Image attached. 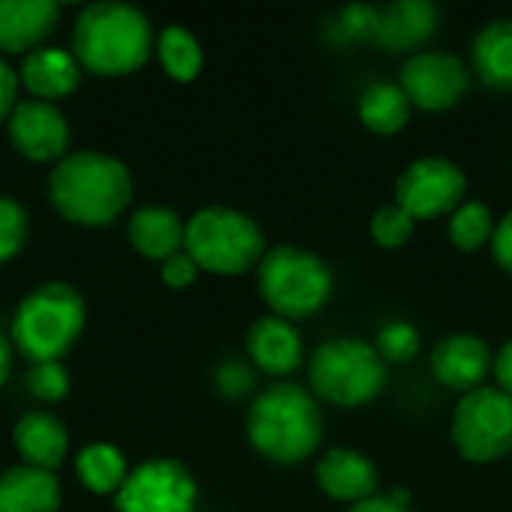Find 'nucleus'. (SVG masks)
<instances>
[{"mask_svg":"<svg viewBox=\"0 0 512 512\" xmlns=\"http://www.w3.org/2000/svg\"><path fill=\"white\" fill-rule=\"evenodd\" d=\"M81 63L69 48L60 45H42L30 54H24L21 60V84L33 99L42 102H60L69 93H75V87L81 84Z\"/></svg>","mask_w":512,"mask_h":512,"instance_id":"obj_18","label":"nucleus"},{"mask_svg":"<svg viewBox=\"0 0 512 512\" xmlns=\"http://www.w3.org/2000/svg\"><path fill=\"white\" fill-rule=\"evenodd\" d=\"M450 441L468 465H495L512 453V399L498 387L459 396L450 420Z\"/></svg>","mask_w":512,"mask_h":512,"instance_id":"obj_8","label":"nucleus"},{"mask_svg":"<svg viewBox=\"0 0 512 512\" xmlns=\"http://www.w3.org/2000/svg\"><path fill=\"white\" fill-rule=\"evenodd\" d=\"M195 507L198 483L192 471L171 456H156L132 468L114 495L117 512H195Z\"/></svg>","mask_w":512,"mask_h":512,"instance_id":"obj_10","label":"nucleus"},{"mask_svg":"<svg viewBox=\"0 0 512 512\" xmlns=\"http://www.w3.org/2000/svg\"><path fill=\"white\" fill-rule=\"evenodd\" d=\"M69 387H72V375L60 360H54V363H30V369H27V393L36 402L54 405V402L66 399Z\"/></svg>","mask_w":512,"mask_h":512,"instance_id":"obj_29","label":"nucleus"},{"mask_svg":"<svg viewBox=\"0 0 512 512\" xmlns=\"http://www.w3.org/2000/svg\"><path fill=\"white\" fill-rule=\"evenodd\" d=\"M9 375H12V345L0 336V390L6 387Z\"/></svg>","mask_w":512,"mask_h":512,"instance_id":"obj_38","label":"nucleus"},{"mask_svg":"<svg viewBox=\"0 0 512 512\" xmlns=\"http://www.w3.org/2000/svg\"><path fill=\"white\" fill-rule=\"evenodd\" d=\"M246 354L258 372L288 381L303 366V336L294 321L267 312L246 333Z\"/></svg>","mask_w":512,"mask_h":512,"instance_id":"obj_16","label":"nucleus"},{"mask_svg":"<svg viewBox=\"0 0 512 512\" xmlns=\"http://www.w3.org/2000/svg\"><path fill=\"white\" fill-rule=\"evenodd\" d=\"M432 375L447 390L465 396L486 387L495 369V351L477 333H447L432 348Z\"/></svg>","mask_w":512,"mask_h":512,"instance_id":"obj_13","label":"nucleus"},{"mask_svg":"<svg viewBox=\"0 0 512 512\" xmlns=\"http://www.w3.org/2000/svg\"><path fill=\"white\" fill-rule=\"evenodd\" d=\"M198 264L186 255V252H177V255H171L168 261H162L159 264V276H162V282L168 285V288H174V291H183V288H189L195 279H198Z\"/></svg>","mask_w":512,"mask_h":512,"instance_id":"obj_32","label":"nucleus"},{"mask_svg":"<svg viewBox=\"0 0 512 512\" xmlns=\"http://www.w3.org/2000/svg\"><path fill=\"white\" fill-rule=\"evenodd\" d=\"M387 366H405L420 354V330L411 321H387L372 342Z\"/></svg>","mask_w":512,"mask_h":512,"instance_id":"obj_28","label":"nucleus"},{"mask_svg":"<svg viewBox=\"0 0 512 512\" xmlns=\"http://www.w3.org/2000/svg\"><path fill=\"white\" fill-rule=\"evenodd\" d=\"M414 105L405 90L393 81L369 84L357 99V120L378 138H393L411 123Z\"/></svg>","mask_w":512,"mask_h":512,"instance_id":"obj_23","label":"nucleus"},{"mask_svg":"<svg viewBox=\"0 0 512 512\" xmlns=\"http://www.w3.org/2000/svg\"><path fill=\"white\" fill-rule=\"evenodd\" d=\"M126 237L132 243V249L138 255H144L147 261H168L171 255L183 252V240H186V219L165 204H144L129 216L126 225Z\"/></svg>","mask_w":512,"mask_h":512,"instance_id":"obj_20","label":"nucleus"},{"mask_svg":"<svg viewBox=\"0 0 512 512\" xmlns=\"http://www.w3.org/2000/svg\"><path fill=\"white\" fill-rule=\"evenodd\" d=\"M345 512H411V507L396 504L390 495H375V498H369V501H363V504L348 507Z\"/></svg>","mask_w":512,"mask_h":512,"instance_id":"obj_37","label":"nucleus"},{"mask_svg":"<svg viewBox=\"0 0 512 512\" xmlns=\"http://www.w3.org/2000/svg\"><path fill=\"white\" fill-rule=\"evenodd\" d=\"M84 324V297L69 282L51 279L27 291L15 306L9 336L30 363H54L78 342Z\"/></svg>","mask_w":512,"mask_h":512,"instance_id":"obj_4","label":"nucleus"},{"mask_svg":"<svg viewBox=\"0 0 512 512\" xmlns=\"http://www.w3.org/2000/svg\"><path fill=\"white\" fill-rule=\"evenodd\" d=\"M156 54H159L165 75L180 84L195 81L204 69V48H201L198 36L192 30H186L183 24H168L156 36Z\"/></svg>","mask_w":512,"mask_h":512,"instance_id":"obj_25","label":"nucleus"},{"mask_svg":"<svg viewBox=\"0 0 512 512\" xmlns=\"http://www.w3.org/2000/svg\"><path fill=\"white\" fill-rule=\"evenodd\" d=\"M438 6L429 0H393L378 6L375 45L384 54H420L438 33Z\"/></svg>","mask_w":512,"mask_h":512,"instance_id":"obj_15","label":"nucleus"},{"mask_svg":"<svg viewBox=\"0 0 512 512\" xmlns=\"http://www.w3.org/2000/svg\"><path fill=\"white\" fill-rule=\"evenodd\" d=\"M492 378H495V387L512 399V339L504 342L498 351H495V369H492Z\"/></svg>","mask_w":512,"mask_h":512,"instance_id":"obj_36","label":"nucleus"},{"mask_svg":"<svg viewBox=\"0 0 512 512\" xmlns=\"http://www.w3.org/2000/svg\"><path fill=\"white\" fill-rule=\"evenodd\" d=\"M183 252L198 264L201 273L243 276L249 270H258L267 252V240L261 225L249 213L225 204H210L186 219Z\"/></svg>","mask_w":512,"mask_h":512,"instance_id":"obj_7","label":"nucleus"},{"mask_svg":"<svg viewBox=\"0 0 512 512\" xmlns=\"http://www.w3.org/2000/svg\"><path fill=\"white\" fill-rule=\"evenodd\" d=\"M60 480L51 471L12 465L0 474V512H57Z\"/></svg>","mask_w":512,"mask_h":512,"instance_id":"obj_21","label":"nucleus"},{"mask_svg":"<svg viewBox=\"0 0 512 512\" xmlns=\"http://www.w3.org/2000/svg\"><path fill=\"white\" fill-rule=\"evenodd\" d=\"M495 213L486 201H474L468 198L450 219H447V237L453 243V249L471 255V252H480L492 243V234H495Z\"/></svg>","mask_w":512,"mask_h":512,"instance_id":"obj_26","label":"nucleus"},{"mask_svg":"<svg viewBox=\"0 0 512 512\" xmlns=\"http://www.w3.org/2000/svg\"><path fill=\"white\" fill-rule=\"evenodd\" d=\"M12 444L21 456V465L57 471L66 462L69 453V432L66 426L45 408L27 411L12 426Z\"/></svg>","mask_w":512,"mask_h":512,"instance_id":"obj_19","label":"nucleus"},{"mask_svg":"<svg viewBox=\"0 0 512 512\" xmlns=\"http://www.w3.org/2000/svg\"><path fill=\"white\" fill-rule=\"evenodd\" d=\"M18 87L21 78L12 69V63L0 54V120H6L12 114V108L18 105Z\"/></svg>","mask_w":512,"mask_h":512,"instance_id":"obj_35","label":"nucleus"},{"mask_svg":"<svg viewBox=\"0 0 512 512\" xmlns=\"http://www.w3.org/2000/svg\"><path fill=\"white\" fill-rule=\"evenodd\" d=\"M156 51L147 12L123 0L87 3L72 24V54L84 72L117 78L141 69Z\"/></svg>","mask_w":512,"mask_h":512,"instance_id":"obj_3","label":"nucleus"},{"mask_svg":"<svg viewBox=\"0 0 512 512\" xmlns=\"http://www.w3.org/2000/svg\"><path fill=\"white\" fill-rule=\"evenodd\" d=\"M339 27L354 42H372L378 30V6L369 3H351L339 12Z\"/></svg>","mask_w":512,"mask_h":512,"instance_id":"obj_31","label":"nucleus"},{"mask_svg":"<svg viewBox=\"0 0 512 512\" xmlns=\"http://www.w3.org/2000/svg\"><path fill=\"white\" fill-rule=\"evenodd\" d=\"M471 75H474L471 66L459 54L426 48L405 60L399 87L405 90V96L411 99L417 111L444 114V111H453L468 96Z\"/></svg>","mask_w":512,"mask_h":512,"instance_id":"obj_11","label":"nucleus"},{"mask_svg":"<svg viewBox=\"0 0 512 512\" xmlns=\"http://www.w3.org/2000/svg\"><path fill=\"white\" fill-rule=\"evenodd\" d=\"M6 135L15 153L30 162H60L69 153V120L54 102L21 99L6 117Z\"/></svg>","mask_w":512,"mask_h":512,"instance_id":"obj_12","label":"nucleus"},{"mask_svg":"<svg viewBox=\"0 0 512 512\" xmlns=\"http://www.w3.org/2000/svg\"><path fill=\"white\" fill-rule=\"evenodd\" d=\"M27 234H30L27 210L15 198L0 195V264L12 261L24 249Z\"/></svg>","mask_w":512,"mask_h":512,"instance_id":"obj_30","label":"nucleus"},{"mask_svg":"<svg viewBox=\"0 0 512 512\" xmlns=\"http://www.w3.org/2000/svg\"><path fill=\"white\" fill-rule=\"evenodd\" d=\"M246 438L270 465H303L315 459L324 444L321 402L309 387L276 381L252 399L246 411Z\"/></svg>","mask_w":512,"mask_h":512,"instance_id":"obj_1","label":"nucleus"},{"mask_svg":"<svg viewBox=\"0 0 512 512\" xmlns=\"http://www.w3.org/2000/svg\"><path fill=\"white\" fill-rule=\"evenodd\" d=\"M60 21L54 0H0V54H30Z\"/></svg>","mask_w":512,"mask_h":512,"instance_id":"obj_17","label":"nucleus"},{"mask_svg":"<svg viewBox=\"0 0 512 512\" xmlns=\"http://www.w3.org/2000/svg\"><path fill=\"white\" fill-rule=\"evenodd\" d=\"M75 477L93 495H117L129 477L126 456L114 444H105V441L87 444L75 456Z\"/></svg>","mask_w":512,"mask_h":512,"instance_id":"obj_24","label":"nucleus"},{"mask_svg":"<svg viewBox=\"0 0 512 512\" xmlns=\"http://www.w3.org/2000/svg\"><path fill=\"white\" fill-rule=\"evenodd\" d=\"M489 249H492L495 264H498L504 273H510L512 276V207L498 219Z\"/></svg>","mask_w":512,"mask_h":512,"instance_id":"obj_34","label":"nucleus"},{"mask_svg":"<svg viewBox=\"0 0 512 512\" xmlns=\"http://www.w3.org/2000/svg\"><path fill=\"white\" fill-rule=\"evenodd\" d=\"M315 486L324 498L354 507L381 495V474L363 450L333 447L315 459Z\"/></svg>","mask_w":512,"mask_h":512,"instance_id":"obj_14","label":"nucleus"},{"mask_svg":"<svg viewBox=\"0 0 512 512\" xmlns=\"http://www.w3.org/2000/svg\"><path fill=\"white\" fill-rule=\"evenodd\" d=\"M255 279L270 315L294 324L315 318L330 303L336 288L330 264L318 252L294 243L267 249L255 270Z\"/></svg>","mask_w":512,"mask_h":512,"instance_id":"obj_6","label":"nucleus"},{"mask_svg":"<svg viewBox=\"0 0 512 512\" xmlns=\"http://www.w3.org/2000/svg\"><path fill=\"white\" fill-rule=\"evenodd\" d=\"M390 378L378 348L360 336H333L309 357V390L318 402L357 411L372 405Z\"/></svg>","mask_w":512,"mask_h":512,"instance_id":"obj_5","label":"nucleus"},{"mask_svg":"<svg viewBox=\"0 0 512 512\" xmlns=\"http://www.w3.org/2000/svg\"><path fill=\"white\" fill-rule=\"evenodd\" d=\"M252 372L243 366V363H237V360H228V363H222L219 369H216V387H219V393H225V396H243L246 390H252Z\"/></svg>","mask_w":512,"mask_h":512,"instance_id":"obj_33","label":"nucleus"},{"mask_svg":"<svg viewBox=\"0 0 512 512\" xmlns=\"http://www.w3.org/2000/svg\"><path fill=\"white\" fill-rule=\"evenodd\" d=\"M414 231H417V219L402 210L396 201L390 204H381L372 219H369V237L378 249H387V252H396L402 246H408L414 240Z\"/></svg>","mask_w":512,"mask_h":512,"instance_id":"obj_27","label":"nucleus"},{"mask_svg":"<svg viewBox=\"0 0 512 512\" xmlns=\"http://www.w3.org/2000/svg\"><path fill=\"white\" fill-rule=\"evenodd\" d=\"M468 201V174L447 156H420L396 177V204L417 222L453 216Z\"/></svg>","mask_w":512,"mask_h":512,"instance_id":"obj_9","label":"nucleus"},{"mask_svg":"<svg viewBox=\"0 0 512 512\" xmlns=\"http://www.w3.org/2000/svg\"><path fill=\"white\" fill-rule=\"evenodd\" d=\"M471 72L483 87L512 93V18L483 24L471 45Z\"/></svg>","mask_w":512,"mask_h":512,"instance_id":"obj_22","label":"nucleus"},{"mask_svg":"<svg viewBox=\"0 0 512 512\" xmlns=\"http://www.w3.org/2000/svg\"><path fill=\"white\" fill-rule=\"evenodd\" d=\"M48 201L60 219L102 228L132 204V174L117 156L75 150L48 171Z\"/></svg>","mask_w":512,"mask_h":512,"instance_id":"obj_2","label":"nucleus"},{"mask_svg":"<svg viewBox=\"0 0 512 512\" xmlns=\"http://www.w3.org/2000/svg\"><path fill=\"white\" fill-rule=\"evenodd\" d=\"M390 498H393L396 504H402V507H411V501H414V495H411V489H405V486H393V492H390Z\"/></svg>","mask_w":512,"mask_h":512,"instance_id":"obj_39","label":"nucleus"}]
</instances>
